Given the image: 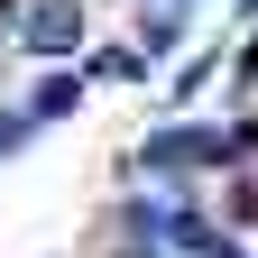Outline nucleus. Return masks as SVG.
<instances>
[{
  "label": "nucleus",
  "instance_id": "20e7f679",
  "mask_svg": "<svg viewBox=\"0 0 258 258\" xmlns=\"http://www.w3.org/2000/svg\"><path fill=\"white\" fill-rule=\"evenodd\" d=\"M129 74H148V46H102L92 55V83H129Z\"/></svg>",
  "mask_w": 258,
  "mask_h": 258
},
{
  "label": "nucleus",
  "instance_id": "7ed1b4c3",
  "mask_svg": "<svg viewBox=\"0 0 258 258\" xmlns=\"http://www.w3.org/2000/svg\"><path fill=\"white\" fill-rule=\"evenodd\" d=\"M64 111H83V74H46L37 92H28V120H37V129L64 120Z\"/></svg>",
  "mask_w": 258,
  "mask_h": 258
},
{
  "label": "nucleus",
  "instance_id": "39448f33",
  "mask_svg": "<svg viewBox=\"0 0 258 258\" xmlns=\"http://www.w3.org/2000/svg\"><path fill=\"white\" fill-rule=\"evenodd\" d=\"M28 129H37V120H28V111H10V120H0V157H10V148L28 139Z\"/></svg>",
  "mask_w": 258,
  "mask_h": 258
},
{
  "label": "nucleus",
  "instance_id": "f257e3e1",
  "mask_svg": "<svg viewBox=\"0 0 258 258\" xmlns=\"http://www.w3.org/2000/svg\"><path fill=\"white\" fill-rule=\"evenodd\" d=\"M19 46H28V55H74V46H83V0H28Z\"/></svg>",
  "mask_w": 258,
  "mask_h": 258
},
{
  "label": "nucleus",
  "instance_id": "f03ea898",
  "mask_svg": "<svg viewBox=\"0 0 258 258\" xmlns=\"http://www.w3.org/2000/svg\"><path fill=\"white\" fill-rule=\"evenodd\" d=\"M221 157H231L221 129H166V139L139 148V166H148V175H175V166H221Z\"/></svg>",
  "mask_w": 258,
  "mask_h": 258
}]
</instances>
